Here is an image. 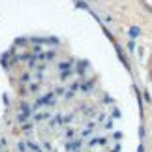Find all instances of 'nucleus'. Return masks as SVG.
Instances as JSON below:
<instances>
[{
	"instance_id": "obj_2",
	"label": "nucleus",
	"mask_w": 152,
	"mask_h": 152,
	"mask_svg": "<svg viewBox=\"0 0 152 152\" xmlns=\"http://www.w3.org/2000/svg\"><path fill=\"white\" fill-rule=\"evenodd\" d=\"M69 75H72V72H64V73H62V79H68Z\"/></svg>"
},
{
	"instance_id": "obj_1",
	"label": "nucleus",
	"mask_w": 152,
	"mask_h": 152,
	"mask_svg": "<svg viewBox=\"0 0 152 152\" xmlns=\"http://www.w3.org/2000/svg\"><path fill=\"white\" fill-rule=\"evenodd\" d=\"M130 36H132V38H135V36H139V28H137V26H133L132 30H130Z\"/></svg>"
},
{
	"instance_id": "obj_3",
	"label": "nucleus",
	"mask_w": 152,
	"mask_h": 152,
	"mask_svg": "<svg viewBox=\"0 0 152 152\" xmlns=\"http://www.w3.org/2000/svg\"><path fill=\"white\" fill-rule=\"evenodd\" d=\"M30 92H38V85H32L30 86Z\"/></svg>"
},
{
	"instance_id": "obj_4",
	"label": "nucleus",
	"mask_w": 152,
	"mask_h": 152,
	"mask_svg": "<svg viewBox=\"0 0 152 152\" xmlns=\"http://www.w3.org/2000/svg\"><path fill=\"white\" fill-rule=\"evenodd\" d=\"M150 75H152V72H150Z\"/></svg>"
}]
</instances>
